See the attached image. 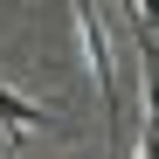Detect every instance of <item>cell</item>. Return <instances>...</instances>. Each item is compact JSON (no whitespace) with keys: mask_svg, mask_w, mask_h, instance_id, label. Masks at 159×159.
Returning <instances> with one entry per match:
<instances>
[{"mask_svg":"<svg viewBox=\"0 0 159 159\" xmlns=\"http://www.w3.org/2000/svg\"><path fill=\"white\" fill-rule=\"evenodd\" d=\"M76 35H83V62L97 76V97H104V125H111V145L125 139V97H118V76H111V48H104V14L90 0H76Z\"/></svg>","mask_w":159,"mask_h":159,"instance_id":"obj_1","label":"cell"},{"mask_svg":"<svg viewBox=\"0 0 159 159\" xmlns=\"http://www.w3.org/2000/svg\"><path fill=\"white\" fill-rule=\"evenodd\" d=\"M35 118H42V111H35V104H28V97H21V90H7V83H0V125H7V131H14V139H21V131H28Z\"/></svg>","mask_w":159,"mask_h":159,"instance_id":"obj_2","label":"cell"},{"mask_svg":"<svg viewBox=\"0 0 159 159\" xmlns=\"http://www.w3.org/2000/svg\"><path fill=\"white\" fill-rule=\"evenodd\" d=\"M139 159H159V125H145V131H139Z\"/></svg>","mask_w":159,"mask_h":159,"instance_id":"obj_3","label":"cell"}]
</instances>
